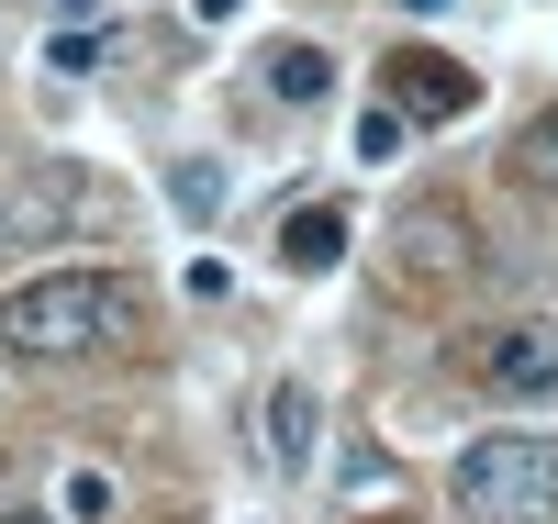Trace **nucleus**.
Wrapping results in <instances>:
<instances>
[{
	"label": "nucleus",
	"mask_w": 558,
	"mask_h": 524,
	"mask_svg": "<svg viewBox=\"0 0 558 524\" xmlns=\"http://www.w3.org/2000/svg\"><path fill=\"white\" fill-rule=\"evenodd\" d=\"M0 524H57V513H34V502H12V513H0Z\"/></svg>",
	"instance_id": "15"
},
{
	"label": "nucleus",
	"mask_w": 558,
	"mask_h": 524,
	"mask_svg": "<svg viewBox=\"0 0 558 524\" xmlns=\"http://www.w3.org/2000/svg\"><path fill=\"white\" fill-rule=\"evenodd\" d=\"M134 336V291L112 268H45L23 291H0V357H89Z\"/></svg>",
	"instance_id": "1"
},
{
	"label": "nucleus",
	"mask_w": 558,
	"mask_h": 524,
	"mask_svg": "<svg viewBox=\"0 0 558 524\" xmlns=\"http://www.w3.org/2000/svg\"><path fill=\"white\" fill-rule=\"evenodd\" d=\"M336 257H347V212H336V202H302L291 223H279V268H302V279H324Z\"/></svg>",
	"instance_id": "5"
},
{
	"label": "nucleus",
	"mask_w": 558,
	"mask_h": 524,
	"mask_svg": "<svg viewBox=\"0 0 558 524\" xmlns=\"http://www.w3.org/2000/svg\"><path fill=\"white\" fill-rule=\"evenodd\" d=\"M380 78H391V112L402 123H458V112L481 101V78L458 68V57H436V45H391Z\"/></svg>",
	"instance_id": "3"
},
{
	"label": "nucleus",
	"mask_w": 558,
	"mask_h": 524,
	"mask_svg": "<svg viewBox=\"0 0 558 524\" xmlns=\"http://www.w3.org/2000/svg\"><path fill=\"white\" fill-rule=\"evenodd\" d=\"M268 89H279V101H324V89H336L324 45H268Z\"/></svg>",
	"instance_id": "8"
},
{
	"label": "nucleus",
	"mask_w": 558,
	"mask_h": 524,
	"mask_svg": "<svg viewBox=\"0 0 558 524\" xmlns=\"http://www.w3.org/2000/svg\"><path fill=\"white\" fill-rule=\"evenodd\" d=\"M514 179H525V190H558V112L514 134Z\"/></svg>",
	"instance_id": "10"
},
{
	"label": "nucleus",
	"mask_w": 558,
	"mask_h": 524,
	"mask_svg": "<svg viewBox=\"0 0 558 524\" xmlns=\"http://www.w3.org/2000/svg\"><path fill=\"white\" fill-rule=\"evenodd\" d=\"M357 157H368V168L402 157V112H368V123H357Z\"/></svg>",
	"instance_id": "11"
},
{
	"label": "nucleus",
	"mask_w": 558,
	"mask_h": 524,
	"mask_svg": "<svg viewBox=\"0 0 558 524\" xmlns=\"http://www.w3.org/2000/svg\"><path fill=\"white\" fill-rule=\"evenodd\" d=\"M268 458L279 468H313V391H302V379L268 391Z\"/></svg>",
	"instance_id": "7"
},
{
	"label": "nucleus",
	"mask_w": 558,
	"mask_h": 524,
	"mask_svg": "<svg viewBox=\"0 0 558 524\" xmlns=\"http://www.w3.org/2000/svg\"><path fill=\"white\" fill-rule=\"evenodd\" d=\"M447 491L470 524H558V436H481Z\"/></svg>",
	"instance_id": "2"
},
{
	"label": "nucleus",
	"mask_w": 558,
	"mask_h": 524,
	"mask_svg": "<svg viewBox=\"0 0 558 524\" xmlns=\"http://www.w3.org/2000/svg\"><path fill=\"white\" fill-rule=\"evenodd\" d=\"M235 12H246V0H202V23H235Z\"/></svg>",
	"instance_id": "14"
},
{
	"label": "nucleus",
	"mask_w": 558,
	"mask_h": 524,
	"mask_svg": "<svg viewBox=\"0 0 558 524\" xmlns=\"http://www.w3.org/2000/svg\"><path fill=\"white\" fill-rule=\"evenodd\" d=\"M402 12H413V23H436V12H447V0H402Z\"/></svg>",
	"instance_id": "16"
},
{
	"label": "nucleus",
	"mask_w": 558,
	"mask_h": 524,
	"mask_svg": "<svg viewBox=\"0 0 558 524\" xmlns=\"http://www.w3.org/2000/svg\"><path fill=\"white\" fill-rule=\"evenodd\" d=\"M168 202L191 212V223H213V212H223V179H213V157H179V168H168Z\"/></svg>",
	"instance_id": "9"
},
{
	"label": "nucleus",
	"mask_w": 558,
	"mask_h": 524,
	"mask_svg": "<svg viewBox=\"0 0 558 524\" xmlns=\"http://www.w3.org/2000/svg\"><path fill=\"white\" fill-rule=\"evenodd\" d=\"M481 379L514 391V402L558 391V336H547V324H502V336H481Z\"/></svg>",
	"instance_id": "4"
},
{
	"label": "nucleus",
	"mask_w": 558,
	"mask_h": 524,
	"mask_svg": "<svg viewBox=\"0 0 558 524\" xmlns=\"http://www.w3.org/2000/svg\"><path fill=\"white\" fill-rule=\"evenodd\" d=\"M68 513H78V524H101V513H112V480H101V468H78V480H68Z\"/></svg>",
	"instance_id": "12"
},
{
	"label": "nucleus",
	"mask_w": 558,
	"mask_h": 524,
	"mask_svg": "<svg viewBox=\"0 0 558 524\" xmlns=\"http://www.w3.org/2000/svg\"><path fill=\"white\" fill-rule=\"evenodd\" d=\"M402 257L425 268V279H447V268H470V223H458L447 202H425V212H402Z\"/></svg>",
	"instance_id": "6"
},
{
	"label": "nucleus",
	"mask_w": 558,
	"mask_h": 524,
	"mask_svg": "<svg viewBox=\"0 0 558 524\" xmlns=\"http://www.w3.org/2000/svg\"><path fill=\"white\" fill-rule=\"evenodd\" d=\"M12 234H23V202H12V190H0V246H12Z\"/></svg>",
	"instance_id": "13"
}]
</instances>
